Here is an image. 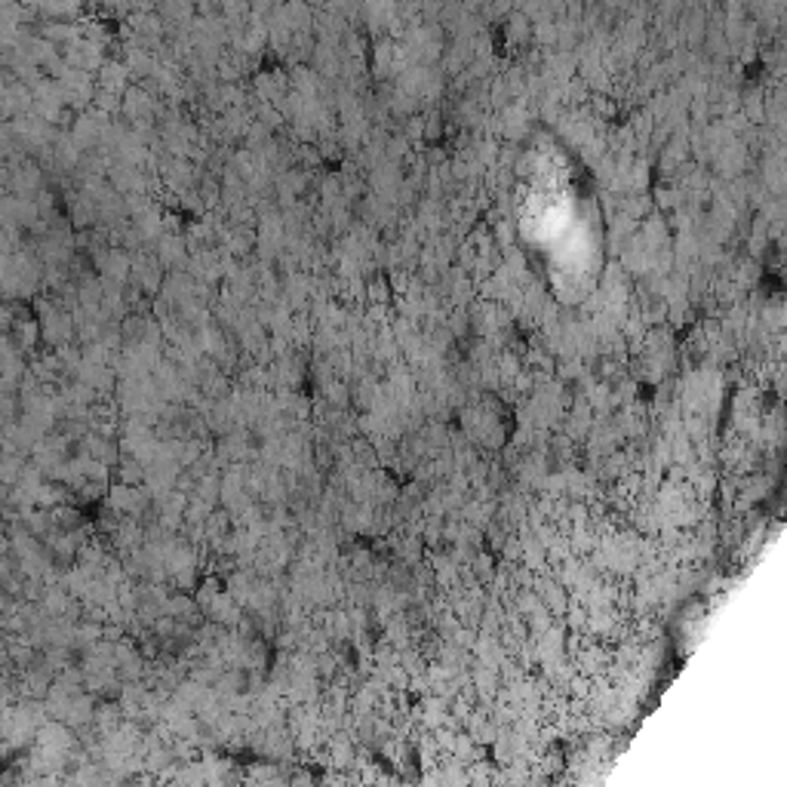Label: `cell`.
<instances>
[{
    "label": "cell",
    "mask_w": 787,
    "mask_h": 787,
    "mask_svg": "<svg viewBox=\"0 0 787 787\" xmlns=\"http://www.w3.org/2000/svg\"><path fill=\"white\" fill-rule=\"evenodd\" d=\"M10 80H13V77H10V71H7L4 65H0V90H4V87L10 84Z\"/></svg>",
    "instance_id": "obj_1"
}]
</instances>
